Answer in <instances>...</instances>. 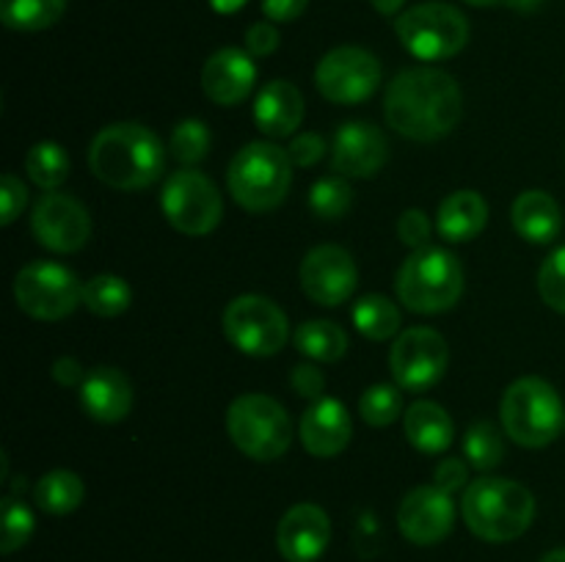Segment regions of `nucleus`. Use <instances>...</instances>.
<instances>
[{
  "instance_id": "6ab92c4d",
  "label": "nucleus",
  "mask_w": 565,
  "mask_h": 562,
  "mask_svg": "<svg viewBox=\"0 0 565 562\" xmlns=\"http://www.w3.org/2000/svg\"><path fill=\"white\" fill-rule=\"evenodd\" d=\"M254 83H257V66L252 55L241 47L215 50L202 66L204 94L224 108L243 102L252 94Z\"/></svg>"
},
{
  "instance_id": "412c9836",
  "label": "nucleus",
  "mask_w": 565,
  "mask_h": 562,
  "mask_svg": "<svg viewBox=\"0 0 565 562\" xmlns=\"http://www.w3.org/2000/svg\"><path fill=\"white\" fill-rule=\"evenodd\" d=\"M81 406L97 422H121L132 408V383L121 369L94 367L81 386Z\"/></svg>"
},
{
  "instance_id": "9d476101",
  "label": "nucleus",
  "mask_w": 565,
  "mask_h": 562,
  "mask_svg": "<svg viewBox=\"0 0 565 562\" xmlns=\"http://www.w3.org/2000/svg\"><path fill=\"white\" fill-rule=\"evenodd\" d=\"M221 325L237 350L257 358L276 356L290 336L287 314L265 295H237L226 303Z\"/></svg>"
},
{
  "instance_id": "cd10ccee",
  "label": "nucleus",
  "mask_w": 565,
  "mask_h": 562,
  "mask_svg": "<svg viewBox=\"0 0 565 562\" xmlns=\"http://www.w3.org/2000/svg\"><path fill=\"white\" fill-rule=\"evenodd\" d=\"M296 347L312 361L334 364L345 356L348 334L331 320H309V323L298 325Z\"/></svg>"
},
{
  "instance_id": "72a5a7b5",
  "label": "nucleus",
  "mask_w": 565,
  "mask_h": 562,
  "mask_svg": "<svg viewBox=\"0 0 565 562\" xmlns=\"http://www.w3.org/2000/svg\"><path fill=\"white\" fill-rule=\"evenodd\" d=\"M403 411L401 386L392 383H375L359 400V413L370 428H390Z\"/></svg>"
},
{
  "instance_id": "393cba45",
  "label": "nucleus",
  "mask_w": 565,
  "mask_h": 562,
  "mask_svg": "<svg viewBox=\"0 0 565 562\" xmlns=\"http://www.w3.org/2000/svg\"><path fill=\"white\" fill-rule=\"evenodd\" d=\"M403 428H406V439L412 441L414 450L425 452V455H441L445 450H450L452 435H456L450 413L439 402L430 400L414 402L403 413Z\"/></svg>"
},
{
  "instance_id": "7c9ffc66",
  "label": "nucleus",
  "mask_w": 565,
  "mask_h": 562,
  "mask_svg": "<svg viewBox=\"0 0 565 562\" xmlns=\"http://www.w3.org/2000/svg\"><path fill=\"white\" fill-rule=\"evenodd\" d=\"M25 174L36 182L42 191H55L70 176V154L61 143L39 141L25 154Z\"/></svg>"
},
{
  "instance_id": "09e8293b",
  "label": "nucleus",
  "mask_w": 565,
  "mask_h": 562,
  "mask_svg": "<svg viewBox=\"0 0 565 562\" xmlns=\"http://www.w3.org/2000/svg\"><path fill=\"white\" fill-rule=\"evenodd\" d=\"M541 562H565V549H555L550 554L541 556Z\"/></svg>"
},
{
  "instance_id": "0eeeda50",
  "label": "nucleus",
  "mask_w": 565,
  "mask_h": 562,
  "mask_svg": "<svg viewBox=\"0 0 565 562\" xmlns=\"http://www.w3.org/2000/svg\"><path fill=\"white\" fill-rule=\"evenodd\" d=\"M226 430L237 450L259 463L276 461L290 450L292 422L279 400L268 395H241L226 411Z\"/></svg>"
},
{
  "instance_id": "b1692460",
  "label": "nucleus",
  "mask_w": 565,
  "mask_h": 562,
  "mask_svg": "<svg viewBox=\"0 0 565 562\" xmlns=\"http://www.w3.org/2000/svg\"><path fill=\"white\" fill-rule=\"evenodd\" d=\"M489 224V204L478 191H456L441 198L436 229L447 242H469Z\"/></svg>"
},
{
  "instance_id": "c03bdc74",
  "label": "nucleus",
  "mask_w": 565,
  "mask_h": 562,
  "mask_svg": "<svg viewBox=\"0 0 565 562\" xmlns=\"http://www.w3.org/2000/svg\"><path fill=\"white\" fill-rule=\"evenodd\" d=\"M309 0H263V11L270 22H292L307 11Z\"/></svg>"
},
{
  "instance_id": "3c124183",
  "label": "nucleus",
  "mask_w": 565,
  "mask_h": 562,
  "mask_svg": "<svg viewBox=\"0 0 565 562\" xmlns=\"http://www.w3.org/2000/svg\"><path fill=\"white\" fill-rule=\"evenodd\" d=\"M563 433H565V424H563Z\"/></svg>"
},
{
  "instance_id": "e433bc0d",
  "label": "nucleus",
  "mask_w": 565,
  "mask_h": 562,
  "mask_svg": "<svg viewBox=\"0 0 565 562\" xmlns=\"http://www.w3.org/2000/svg\"><path fill=\"white\" fill-rule=\"evenodd\" d=\"M539 292L546 306L565 314V246L552 251L541 264Z\"/></svg>"
},
{
  "instance_id": "7ed1b4c3",
  "label": "nucleus",
  "mask_w": 565,
  "mask_h": 562,
  "mask_svg": "<svg viewBox=\"0 0 565 562\" xmlns=\"http://www.w3.org/2000/svg\"><path fill=\"white\" fill-rule=\"evenodd\" d=\"M463 521L489 543L522 538L535 518V496L527 485L508 477H480L463 490Z\"/></svg>"
},
{
  "instance_id": "39448f33",
  "label": "nucleus",
  "mask_w": 565,
  "mask_h": 562,
  "mask_svg": "<svg viewBox=\"0 0 565 562\" xmlns=\"http://www.w3.org/2000/svg\"><path fill=\"white\" fill-rule=\"evenodd\" d=\"M500 422L513 444L541 450L563 433L565 408L555 386L527 375L513 380L502 395Z\"/></svg>"
},
{
  "instance_id": "c756f323",
  "label": "nucleus",
  "mask_w": 565,
  "mask_h": 562,
  "mask_svg": "<svg viewBox=\"0 0 565 562\" xmlns=\"http://www.w3.org/2000/svg\"><path fill=\"white\" fill-rule=\"evenodd\" d=\"M132 303V290L121 275L99 273L83 284V306L97 317H119Z\"/></svg>"
},
{
  "instance_id": "f3484780",
  "label": "nucleus",
  "mask_w": 565,
  "mask_h": 562,
  "mask_svg": "<svg viewBox=\"0 0 565 562\" xmlns=\"http://www.w3.org/2000/svg\"><path fill=\"white\" fill-rule=\"evenodd\" d=\"M390 158L386 136L370 121H348L337 130L331 143V165L348 180H370L384 169Z\"/></svg>"
},
{
  "instance_id": "ea45409f",
  "label": "nucleus",
  "mask_w": 565,
  "mask_h": 562,
  "mask_svg": "<svg viewBox=\"0 0 565 562\" xmlns=\"http://www.w3.org/2000/svg\"><path fill=\"white\" fill-rule=\"evenodd\" d=\"M326 149L329 147H326L323 136H318V132H301V136H296L290 141L287 154H290L292 165H298V169H309V165H315L318 160H323Z\"/></svg>"
},
{
  "instance_id": "de8ad7c7",
  "label": "nucleus",
  "mask_w": 565,
  "mask_h": 562,
  "mask_svg": "<svg viewBox=\"0 0 565 562\" xmlns=\"http://www.w3.org/2000/svg\"><path fill=\"white\" fill-rule=\"evenodd\" d=\"M403 3H406V0H370V6H373L375 11H381L384 17L397 14V11L403 9Z\"/></svg>"
},
{
  "instance_id": "4c0bfd02",
  "label": "nucleus",
  "mask_w": 565,
  "mask_h": 562,
  "mask_svg": "<svg viewBox=\"0 0 565 562\" xmlns=\"http://www.w3.org/2000/svg\"><path fill=\"white\" fill-rule=\"evenodd\" d=\"M28 204V187L22 185L20 176L3 174L0 176V224L9 226L20 218V213Z\"/></svg>"
},
{
  "instance_id": "a211bd4d",
  "label": "nucleus",
  "mask_w": 565,
  "mask_h": 562,
  "mask_svg": "<svg viewBox=\"0 0 565 562\" xmlns=\"http://www.w3.org/2000/svg\"><path fill=\"white\" fill-rule=\"evenodd\" d=\"M331 543V521L312 501L292 505L276 529V545L287 562H315Z\"/></svg>"
},
{
  "instance_id": "58836bf2",
  "label": "nucleus",
  "mask_w": 565,
  "mask_h": 562,
  "mask_svg": "<svg viewBox=\"0 0 565 562\" xmlns=\"http://www.w3.org/2000/svg\"><path fill=\"white\" fill-rule=\"evenodd\" d=\"M430 231L434 229H430V220L423 209H406L401 220H397V237H401L403 246L414 248V251L428 246Z\"/></svg>"
},
{
  "instance_id": "473e14b6",
  "label": "nucleus",
  "mask_w": 565,
  "mask_h": 562,
  "mask_svg": "<svg viewBox=\"0 0 565 562\" xmlns=\"http://www.w3.org/2000/svg\"><path fill=\"white\" fill-rule=\"evenodd\" d=\"M353 204V191L348 185V176H323L312 185L309 191V207L318 218L323 220H337L351 209Z\"/></svg>"
},
{
  "instance_id": "79ce46f5",
  "label": "nucleus",
  "mask_w": 565,
  "mask_h": 562,
  "mask_svg": "<svg viewBox=\"0 0 565 562\" xmlns=\"http://www.w3.org/2000/svg\"><path fill=\"white\" fill-rule=\"evenodd\" d=\"M290 386L298 397H307V400H320L326 389V378L315 364H298L292 367Z\"/></svg>"
},
{
  "instance_id": "6e6552de",
  "label": "nucleus",
  "mask_w": 565,
  "mask_h": 562,
  "mask_svg": "<svg viewBox=\"0 0 565 562\" xmlns=\"http://www.w3.org/2000/svg\"><path fill=\"white\" fill-rule=\"evenodd\" d=\"M395 33L414 58L445 61L467 47L469 22L456 6L428 0L403 11L395 22Z\"/></svg>"
},
{
  "instance_id": "f257e3e1",
  "label": "nucleus",
  "mask_w": 565,
  "mask_h": 562,
  "mask_svg": "<svg viewBox=\"0 0 565 562\" xmlns=\"http://www.w3.org/2000/svg\"><path fill=\"white\" fill-rule=\"evenodd\" d=\"M384 116L392 130L408 141H439L461 125V88L447 72L434 66H412L395 75L386 88Z\"/></svg>"
},
{
  "instance_id": "c9c22d12",
  "label": "nucleus",
  "mask_w": 565,
  "mask_h": 562,
  "mask_svg": "<svg viewBox=\"0 0 565 562\" xmlns=\"http://www.w3.org/2000/svg\"><path fill=\"white\" fill-rule=\"evenodd\" d=\"M33 527V512L28 510V505H22L17 496H6L3 499V534H0V551L3 554H14L17 549L31 540Z\"/></svg>"
},
{
  "instance_id": "2eb2a0df",
  "label": "nucleus",
  "mask_w": 565,
  "mask_h": 562,
  "mask_svg": "<svg viewBox=\"0 0 565 562\" xmlns=\"http://www.w3.org/2000/svg\"><path fill=\"white\" fill-rule=\"evenodd\" d=\"M359 270L342 246H318L301 262V290L318 306H340L353 295Z\"/></svg>"
},
{
  "instance_id": "f03ea898",
  "label": "nucleus",
  "mask_w": 565,
  "mask_h": 562,
  "mask_svg": "<svg viewBox=\"0 0 565 562\" xmlns=\"http://www.w3.org/2000/svg\"><path fill=\"white\" fill-rule=\"evenodd\" d=\"M94 176L116 191H143L154 185L166 169V149L149 127L119 121L94 136L88 147Z\"/></svg>"
},
{
  "instance_id": "ddd939ff",
  "label": "nucleus",
  "mask_w": 565,
  "mask_h": 562,
  "mask_svg": "<svg viewBox=\"0 0 565 562\" xmlns=\"http://www.w3.org/2000/svg\"><path fill=\"white\" fill-rule=\"evenodd\" d=\"M450 350L439 331L406 328L390 350L392 378L406 391H428L445 378Z\"/></svg>"
},
{
  "instance_id": "4be33fe9",
  "label": "nucleus",
  "mask_w": 565,
  "mask_h": 562,
  "mask_svg": "<svg viewBox=\"0 0 565 562\" xmlns=\"http://www.w3.org/2000/svg\"><path fill=\"white\" fill-rule=\"evenodd\" d=\"M254 121L268 138H287L301 127L303 97L290 80H270L254 99Z\"/></svg>"
},
{
  "instance_id": "a19ab883",
  "label": "nucleus",
  "mask_w": 565,
  "mask_h": 562,
  "mask_svg": "<svg viewBox=\"0 0 565 562\" xmlns=\"http://www.w3.org/2000/svg\"><path fill=\"white\" fill-rule=\"evenodd\" d=\"M279 31H276L274 22H254L246 31V53L252 58H265V55L276 53L279 47Z\"/></svg>"
},
{
  "instance_id": "49530a36",
  "label": "nucleus",
  "mask_w": 565,
  "mask_h": 562,
  "mask_svg": "<svg viewBox=\"0 0 565 562\" xmlns=\"http://www.w3.org/2000/svg\"><path fill=\"white\" fill-rule=\"evenodd\" d=\"M246 3L248 0H210L213 11H218V14H235V11H241Z\"/></svg>"
},
{
  "instance_id": "a18cd8bd",
  "label": "nucleus",
  "mask_w": 565,
  "mask_h": 562,
  "mask_svg": "<svg viewBox=\"0 0 565 562\" xmlns=\"http://www.w3.org/2000/svg\"><path fill=\"white\" fill-rule=\"evenodd\" d=\"M86 375L88 372H86V369H83V364L77 361L75 356L55 358V364H53L55 383H61V386H83Z\"/></svg>"
},
{
  "instance_id": "8fccbe9b",
  "label": "nucleus",
  "mask_w": 565,
  "mask_h": 562,
  "mask_svg": "<svg viewBox=\"0 0 565 562\" xmlns=\"http://www.w3.org/2000/svg\"><path fill=\"white\" fill-rule=\"evenodd\" d=\"M469 6H480V9H483V6H497V3H502V0H467Z\"/></svg>"
},
{
  "instance_id": "1a4fd4ad",
  "label": "nucleus",
  "mask_w": 565,
  "mask_h": 562,
  "mask_svg": "<svg viewBox=\"0 0 565 562\" xmlns=\"http://www.w3.org/2000/svg\"><path fill=\"white\" fill-rule=\"evenodd\" d=\"M14 301L33 320H64L83 303V284L58 262H28L14 275Z\"/></svg>"
},
{
  "instance_id": "4468645a",
  "label": "nucleus",
  "mask_w": 565,
  "mask_h": 562,
  "mask_svg": "<svg viewBox=\"0 0 565 562\" xmlns=\"http://www.w3.org/2000/svg\"><path fill=\"white\" fill-rule=\"evenodd\" d=\"M31 231L47 251L75 253L92 237V218L77 198L47 191L33 204Z\"/></svg>"
},
{
  "instance_id": "2f4dec72",
  "label": "nucleus",
  "mask_w": 565,
  "mask_h": 562,
  "mask_svg": "<svg viewBox=\"0 0 565 562\" xmlns=\"http://www.w3.org/2000/svg\"><path fill=\"white\" fill-rule=\"evenodd\" d=\"M505 430L497 428L494 422H475L472 428L463 435V457L472 463L478 472H491L502 463L505 457V439H502Z\"/></svg>"
},
{
  "instance_id": "37998d69",
  "label": "nucleus",
  "mask_w": 565,
  "mask_h": 562,
  "mask_svg": "<svg viewBox=\"0 0 565 562\" xmlns=\"http://www.w3.org/2000/svg\"><path fill=\"white\" fill-rule=\"evenodd\" d=\"M434 479V485H439L441 490L456 494V490H461L463 485H467V463H463L461 457H445V461L436 466Z\"/></svg>"
},
{
  "instance_id": "423d86ee",
  "label": "nucleus",
  "mask_w": 565,
  "mask_h": 562,
  "mask_svg": "<svg viewBox=\"0 0 565 562\" xmlns=\"http://www.w3.org/2000/svg\"><path fill=\"white\" fill-rule=\"evenodd\" d=\"M226 185L243 209L270 213L285 202L292 185L290 154L270 141L246 143L226 169Z\"/></svg>"
},
{
  "instance_id": "f704fd0d",
  "label": "nucleus",
  "mask_w": 565,
  "mask_h": 562,
  "mask_svg": "<svg viewBox=\"0 0 565 562\" xmlns=\"http://www.w3.org/2000/svg\"><path fill=\"white\" fill-rule=\"evenodd\" d=\"M171 154H174L180 163L193 165V163H202L210 152V130L204 121L199 119H185L174 127L171 132V141H169Z\"/></svg>"
},
{
  "instance_id": "a878e982",
  "label": "nucleus",
  "mask_w": 565,
  "mask_h": 562,
  "mask_svg": "<svg viewBox=\"0 0 565 562\" xmlns=\"http://www.w3.org/2000/svg\"><path fill=\"white\" fill-rule=\"evenodd\" d=\"M83 496H86V485L70 468H55L47 472L33 488V499L50 516H66V512H75L83 505Z\"/></svg>"
},
{
  "instance_id": "c85d7f7f",
  "label": "nucleus",
  "mask_w": 565,
  "mask_h": 562,
  "mask_svg": "<svg viewBox=\"0 0 565 562\" xmlns=\"http://www.w3.org/2000/svg\"><path fill=\"white\" fill-rule=\"evenodd\" d=\"M66 0H0V20L22 33L53 28L64 17Z\"/></svg>"
},
{
  "instance_id": "dca6fc26",
  "label": "nucleus",
  "mask_w": 565,
  "mask_h": 562,
  "mask_svg": "<svg viewBox=\"0 0 565 562\" xmlns=\"http://www.w3.org/2000/svg\"><path fill=\"white\" fill-rule=\"evenodd\" d=\"M456 505L452 494L439 485H419L403 496L397 507V527L414 545H436L452 532Z\"/></svg>"
},
{
  "instance_id": "aec40b11",
  "label": "nucleus",
  "mask_w": 565,
  "mask_h": 562,
  "mask_svg": "<svg viewBox=\"0 0 565 562\" xmlns=\"http://www.w3.org/2000/svg\"><path fill=\"white\" fill-rule=\"evenodd\" d=\"M298 435H301V444L309 455L337 457L351 444V413L334 397H320L303 411Z\"/></svg>"
},
{
  "instance_id": "20e7f679",
  "label": "nucleus",
  "mask_w": 565,
  "mask_h": 562,
  "mask_svg": "<svg viewBox=\"0 0 565 562\" xmlns=\"http://www.w3.org/2000/svg\"><path fill=\"white\" fill-rule=\"evenodd\" d=\"M397 298L417 314H439L463 295V268L447 248L425 246L403 259L395 275Z\"/></svg>"
},
{
  "instance_id": "9b49d317",
  "label": "nucleus",
  "mask_w": 565,
  "mask_h": 562,
  "mask_svg": "<svg viewBox=\"0 0 565 562\" xmlns=\"http://www.w3.org/2000/svg\"><path fill=\"white\" fill-rule=\"evenodd\" d=\"M160 207L166 220L188 237L210 235L224 218V202L215 182L193 169H182L166 180Z\"/></svg>"
},
{
  "instance_id": "5701e85b",
  "label": "nucleus",
  "mask_w": 565,
  "mask_h": 562,
  "mask_svg": "<svg viewBox=\"0 0 565 562\" xmlns=\"http://www.w3.org/2000/svg\"><path fill=\"white\" fill-rule=\"evenodd\" d=\"M513 229L519 237L535 246H546L555 240L563 229V209L555 196L546 191H524L519 193L511 209Z\"/></svg>"
},
{
  "instance_id": "f8f14e48",
  "label": "nucleus",
  "mask_w": 565,
  "mask_h": 562,
  "mask_svg": "<svg viewBox=\"0 0 565 562\" xmlns=\"http://www.w3.org/2000/svg\"><path fill=\"white\" fill-rule=\"evenodd\" d=\"M381 83V64L370 50L334 47L318 61L315 69V86L329 102L334 105H359L375 94Z\"/></svg>"
},
{
  "instance_id": "bb28decb",
  "label": "nucleus",
  "mask_w": 565,
  "mask_h": 562,
  "mask_svg": "<svg viewBox=\"0 0 565 562\" xmlns=\"http://www.w3.org/2000/svg\"><path fill=\"white\" fill-rule=\"evenodd\" d=\"M353 325L362 336L373 342H386L401 331V309L386 295L359 298L351 312Z\"/></svg>"
}]
</instances>
